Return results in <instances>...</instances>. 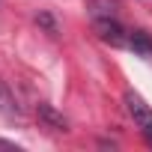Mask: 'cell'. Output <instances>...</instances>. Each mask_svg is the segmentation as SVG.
Listing matches in <instances>:
<instances>
[{
  "label": "cell",
  "mask_w": 152,
  "mask_h": 152,
  "mask_svg": "<svg viewBox=\"0 0 152 152\" xmlns=\"http://www.w3.org/2000/svg\"><path fill=\"white\" fill-rule=\"evenodd\" d=\"M125 110L131 113V119H134V125L146 134V131H152V110H149V104L137 96V93H125Z\"/></svg>",
  "instance_id": "obj_1"
},
{
  "label": "cell",
  "mask_w": 152,
  "mask_h": 152,
  "mask_svg": "<svg viewBox=\"0 0 152 152\" xmlns=\"http://www.w3.org/2000/svg\"><path fill=\"white\" fill-rule=\"evenodd\" d=\"M96 33H99L102 42H107V45H113V48L128 45V33L122 30V24H119L116 18H96Z\"/></svg>",
  "instance_id": "obj_2"
},
{
  "label": "cell",
  "mask_w": 152,
  "mask_h": 152,
  "mask_svg": "<svg viewBox=\"0 0 152 152\" xmlns=\"http://www.w3.org/2000/svg\"><path fill=\"white\" fill-rule=\"evenodd\" d=\"M36 116L48 125V128H54V131H69V122H66V116L63 113H57L51 104H36Z\"/></svg>",
  "instance_id": "obj_3"
},
{
  "label": "cell",
  "mask_w": 152,
  "mask_h": 152,
  "mask_svg": "<svg viewBox=\"0 0 152 152\" xmlns=\"http://www.w3.org/2000/svg\"><path fill=\"white\" fill-rule=\"evenodd\" d=\"M87 9L93 18H116L119 0H87Z\"/></svg>",
  "instance_id": "obj_4"
},
{
  "label": "cell",
  "mask_w": 152,
  "mask_h": 152,
  "mask_svg": "<svg viewBox=\"0 0 152 152\" xmlns=\"http://www.w3.org/2000/svg\"><path fill=\"white\" fill-rule=\"evenodd\" d=\"M0 113H3L6 119H21V107L15 102V96L9 93V87L0 81Z\"/></svg>",
  "instance_id": "obj_5"
},
{
  "label": "cell",
  "mask_w": 152,
  "mask_h": 152,
  "mask_svg": "<svg viewBox=\"0 0 152 152\" xmlns=\"http://www.w3.org/2000/svg\"><path fill=\"white\" fill-rule=\"evenodd\" d=\"M128 48L140 57H152V36L143 30H134V33H128Z\"/></svg>",
  "instance_id": "obj_6"
},
{
  "label": "cell",
  "mask_w": 152,
  "mask_h": 152,
  "mask_svg": "<svg viewBox=\"0 0 152 152\" xmlns=\"http://www.w3.org/2000/svg\"><path fill=\"white\" fill-rule=\"evenodd\" d=\"M36 21H39L42 27H48V33H54V30H57V27H54V21H51V15H45V12H42V15H36Z\"/></svg>",
  "instance_id": "obj_7"
},
{
  "label": "cell",
  "mask_w": 152,
  "mask_h": 152,
  "mask_svg": "<svg viewBox=\"0 0 152 152\" xmlns=\"http://www.w3.org/2000/svg\"><path fill=\"white\" fill-rule=\"evenodd\" d=\"M143 137H146V143H149V146H152V131H146V134H143Z\"/></svg>",
  "instance_id": "obj_8"
}]
</instances>
